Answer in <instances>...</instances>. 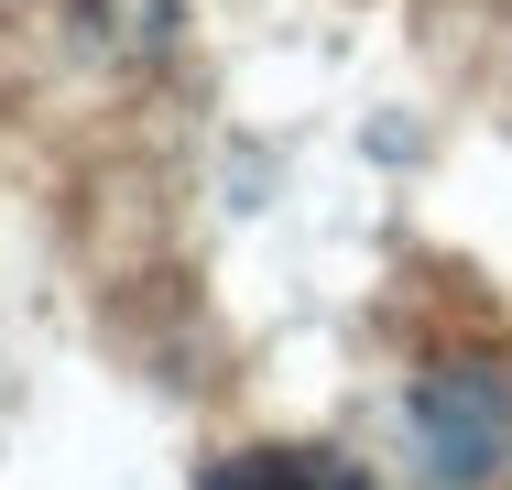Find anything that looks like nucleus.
Returning <instances> with one entry per match:
<instances>
[{"label": "nucleus", "mask_w": 512, "mask_h": 490, "mask_svg": "<svg viewBox=\"0 0 512 490\" xmlns=\"http://www.w3.org/2000/svg\"><path fill=\"white\" fill-rule=\"evenodd\" d=\"M404 436L436 490H480L512 458V382L480 371V360H447V371H425L404 392Z\"/></svg>", "instance_id": "obj_1"}, {"label": "nucleus", "mask_w": 512, "mask_h": 490, "mask_svg": "<svg viewBox=\"0 0 512 490\" xmlns=\"http://www.w3.org/2000/svg\"><path fill=\"white\" fill-rule=\"evenodd\" d=\"M207 490H371V480L327 447H240V458L207 469Z\"/></svg>", "instance_id": "obj_2"}]
</instances>
